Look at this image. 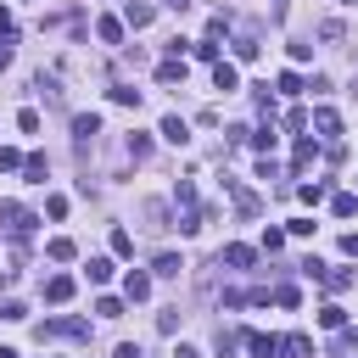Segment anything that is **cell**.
<instances>
[{
	"mask_svg": "<svg viewBox=\"0 0 358 358\" xmlns=\"http://www.w3.org/2000/svg\"><path fill=\"white\" fill-rule=\"evenodd\" d=\"M96 313H101V319H118L123 302H118V297H101V302H96Z\"/></svg>",
	"mask_w": 358,
	"mask_h": 358,
	"instance_id": "obj_31",
	"label": "cell"
},
{
	"mask_svg": "<svg viewBox=\"0 0 358 358\" xmlns=\"http://www.w3.org/2000/svg\"><path fill=\"white\" fill-rule=\"evenodd\" d=\"M280 358H313V336H280Z\"/></svg>",
	"mask_w": 358,
	"mask_h": 358,
	"instance_id": "obj_5",
	"label": "cell"
},
{
	"mask_svg": "<svg viewBox=\"0 0 358 358\" xmlns=\"http://www.w3.org/2000/svg\"><path fill=\"white\" fill-rule=\"evenodd\" d=\"M319 325H325V330H341V325H347V308L325 302V308H319Z\"/></svg>",
	"mask_w": 358,
	"mask_h": 358,
	"instance_id": "obj_14",
	"label": "cell"
},
{
	"mask_svg": "<svg viewBox=\"0 0 358 358\" xmlns=\"http://www.w3.org/2000/svg\"><path fill=\"white\" fill-rule=\"evenodd\" d=\"M252 134V146L257 151H275V140H280V134H275V123H263V129H246Z\"/></svg>",
	"mask_w": 358,
	"mask_h": 358,
	"instance_id": "obj_18",
	"label": "cell"
},
{
	"mask_svg": "<svg viewBox=\"0 0 358 358\" xmlns=\"http://www.w3.org/2000/svg\"><path fill=\"white\" fill-rule=\"evenodd\" d=\"M0 67H12V45L6 39H0Z\"/></svg>",
	"mask_w": 358,
	"mask_h": 358,
	"instance_id": "obj_38",
	"label": "cell"
},
{
	"mask_svg": "<svg viewBox=\"0 0 358 358\" xmlns=\"http://www.w3.org/2000/svg\"><path fill=\"white\" fill-rule=\"evenodd\" d=\"M17 129H23V134H39V112L23 107V112H17Z\"/></svg>",
	"mask_w": 358,
	"mask_h": 358,
	"instance_id": "obj_25",
	"label": "cell"
},
{
	"mask_svg": "<svg viewBox=\"0 0 358 358\" xmlns=\"http://www.w3.org/2000/svg\"><path fill=\"white\" fill-rule=\"evenodd\" d=\"M191 51H196L202 62H218V39H196V45H191Z\"/></svg>",
	"mask_w": 358,
	"mask_h": 358,
	"instance_id": "obj_27",
	"label": "cell"
},
{
	"mask_svg": "<svg viewBox=\"0 0 358 358\" xmlns=\"http://www.w3.org/2000/svg\"><path fill=\"white\" fill-rule=\"evenodd\" d=\"M352 6H358V0H352Z\"/></svg>",
	"mask_w": 358,
	"mask_h": 358,
	"instance_id": "obj_40",
	"label": "cell"
},
{
	"mask_svg": "<svg viewBox=\"0 0 358 358\" xmlns=\"http://www.w3.org/2000/svg\"><path fill=\"white\" fill-rule=\"evenodd\" d=\"M112 252L129 257V252H134V235H129V230H112Z\"/></svg>",
	"mask_w": 358,
	"mask_h": 358,
	"instance_id": "obj_26",
	"label": "cell"
},
{
	"mask_svg": "<svg viewBox=\"0 0 358 358\" xmlns=\"http://www.w3.org/2000/svg\"><path fill=\"white\" fill-rule=\"evenodd\" d=\"M313 129H319L325 140H330V134H341V118H336L330 107H313Z\"/></svg>",
	"mask_w": 358,
	"mask_h": 358,
	"instance_id": "obj_10",
	"label": "cell"
},
{
	"mask_svg": "<svg viewBox=\"0 0 358 358\" xmlns=\"http://www.w3.org/2000/svg\"><path fill=\"white\" fill-rule=\"evenodd\" d=\"M157 78H162V84H185V62H179V56H168V62L157 67Z\"/></svg>",
	"mask_w": 358,
	"mask_h": 358,
	"instance_id": "obj_15",
	"label": "cell"
},
{
	"mask_svg": "<svg viewBox=\"0 0 358 358\" xmlns=\"http://www.w3.org/2000/svg\"><path fill=\"white\" fill-rule=\"evenodd\" d=\"M96 39H101V45H118V39H123V17H101V23H96Z\"/></svg>",
	"mask_w": 358,
	"mask_h": 358,
	"instance_id": "obj_12",
	"label": "cell"
},
{
	"mask_svg": "<svg viewBox=\"0 0 358 358\" xmlns=\"http://www.w3.org/2000/svg\"><path fill=\"white\" fill-rule=\"evenodd\" d=\"M275 84H280V96H302V78H297V73H280Z\"/></svg>",
	"mask_w": 358,
	"mask_h": 358,
	"instance_id": "obj_29",
	"label": "cell"
},
{
	"mask_svg": "<svg viewBox=\"0 0 358 358\" xmlns=\"http://www.w3.org/2000/svg\"><path fill=\"white\" fill-rule=\"evenodd\" d=\"M162 140H168V146H185V140H191V123H185V118H162Z\"/></svg>",
	"mask_w": 358,
	"mask_h": 358,
	"instance_id": "obj_8",
	"label": "cell"
},
{
	"mask_svg": "<svg viewBox=\"0 0 358 358\" xmlns=\"http://www.w3.org/2000/svg\"><path fill=\"white\" fill-rule=\"evenodd\" d=\"M112 358H140V341H123V347H118Z\"/></svg>",
	"mask_w": 358,
	"mask_h": 358,
	"instance_id": "obj_35",
	"label": "cell"
},
{
	"mask_svg": "<svg viewBox=\"0 0 358 358\" xmlns=\"http://www.w3.org/2000/svg\"><path fill=\"white\" fill-rule=\"evenodd\" d=\"M112 101H118V107H140V90H129V84H112Z\"/></svg>",
	"mask_w": 358,
	"mask_h": 358,
	"instance_id": "obj_22",
	"label": "cell"
},
{
	"mask_svg": "<svg viewBox=\"0 0 358 358\" xmlns=\"http://www.w3.org/2000/svg\"><path fill=\"white\" fill-rule=\"evenodd\" d=\"M173 202L179 207H196V185H191V179H179V185H173Z\"/></svg>",
	"mask_w": 358,
	"mask_h": 358,
	"instance_id": "obj_24",
	"label": "cell"
},
{
	"mask_svg": "<svg viewBox=\"0 0 358 358\" xmlns=\"http://www.w3.org/2000/svg\"><path fill=\"white\" fill-rule=\"evenodd\" d=\"M12 168H23V157H17L12 146H0V173H12Z\"/></svg>",
	"mask_w": 358,
	"mask_h": 358,
	"instance_id": "obj_33",
	"label": "cell"
},
{
	"mask_svg": "<svg viewBox=\"0 0 358 358\" xmlns=\"http://www.w3.org/2000/svg\"><path fill=\"white\" fill-rule=\"evenodd\" d=\"M73 297V280L67 275H51V280H45V302H67Z\"/></svg>",
	"mask_w": 358,
	"mask_h": 358,
	"instance_id": "obj_11",
	"label": "cell"
},
{
	"mask_svg": "<svg viewBox=\"0 0 358 358\" xmlns=\"http://www.w3.org/2000/svg\"><path fill=\"white\" fill-rule=\"evenodd\" d=\"M235 62H257V39H235Z\"/></svg>",
	"mask_w": 358,
	"mask_h": 358,
	"instance_id": "obj_28",
	"label": "cell"
},
{
	"mask_svg": "<svg viewBox=\"0 0 358 358\" xmlns=\"http://www.w3.org/2000/svg\"><path fill=\"white\" fill-rule=\"evenodd\" d=\"M45 168H51V162H45V157H39V151H34V157H23V173H28V179H34V185H39V179H45Z\"/></svg>",
	"mask_w": 358,
	"mask_h": 358,
	"instance_id": "obj_21",
	"label": "cell"
},
{
	"mask_svg": "<svg viewBox=\"0 0 358 358\" xmlns=\"http://www.w3.org/2000/svg\"><path fill=\"white\" fill-rule=\"evenodd\" d=\"M123 23H129V28H146V23H151V6H134V0H129V6H123Z\"/></svg>",
	"mask_w": 358,
	"mask_h": 358,
	"instance_id": "obj_19",
	"label": "cell"
},
{
	"mask_svg": "<svg viewBox=\"0 0 358 358\" xmlns=\"http://www.w3.org/2000/svg\"><path fill=\"white\" fill-rule=\"evenodd\" d=\"M213 90H224V96H230V90H241V73H235V62H213Z\"/></svg>",
	"mask_w": 358,
	"mask_h": 358,
	"instance_id": "obj_3",
	"label": "cell"
},
{
	"mask_svg": "<svg viewBox=\"0 0 358 358\" xmlns=\"http://www.w3.org/2000/svg\"><path fill=\"white\" fill-rule=\"evenodd\" d=\"M252 246H224V263H230V268H252Z\"/></svg>",
	"mask_w": 358,
	"mask_h": 358,
	"instance_id": "obj_17",
	"label": "cell"
},
{
	"mask_svg": "<svg viewBox=\"0 0 358 358\" xmlns=\"http://www.w3.org/2000/svg\"><path fill=\"white\" fill-rule=\"evenodd\" d=\"M173 358H202V352H196L191 341H179V347H173Z\"/></svg>",
	"mask_w": 358,
	"mask_h": 358,
	"instance_id": "obj_36",
	"label": "cell"
},
{
	"mask_svg": "<svg viewBox=\"0 0 358 358\" xmlns=\"http://www.w3.org/2000/svg\"><path fill=\"white\" fill-rule=\"evenodd\" d=\"M0 34H12V12L6 6H0Z\"/></svg>",
	"mask_w": 358,
	"mask_h": 358,
	"instance_id": "obj_39",
	"label": "cell"
},
{
	"mask_svg": "<svg viewBox=\"0 0 358 358\" xmlns=\"http://www.w3.org/2000/svg\"><path fill=\"white\" fill-rule=\"evenodd\" d=\"M341 252H347V257H358V235H341Z\"/></svg>",
	"mask_w": 358,
	"mask_h": 358,
	"instance_id": "obj_37",
	"label": "cell"
},
{
	"mask_svg": "<svg viewBox=\"0 0 358 358\" xmlns=\"http://www.w3.org/2000/svg\"><path fill=\"white\" fill-rule=\"evenodd\" d=\"M224 191H230V196H235V207H241V218H257V207H263V202H257V191H246V185H241V179H230V173H224Z\"/></svg>",
	"mask_w": 358,
	"mask_h": 358,
	"instance_id": "obj_2",
	"label": "cell"
},
{
	"mask_svg": "<svg viewBox=\"0 0 358 358\" xmlns=\"http://www.w3.org/2000/svg\"><path fill=\"white\" fill-rule=\"evenodd\" d=\"M84 275L96 280V286H107V280H112V257H90V263H84Z\"/></svg>",
	"mask_w": 358,
	"mask_h": 358,
	"instance_id": "obj_13",
	"label": "cell"
},
{
	"mask_svg": "<svg viewBox=\"0 0 358 358\" xmlns=\"http://www.w3.org/2000/svg\"><path fill=\"white\" fill-rule=\"evenodd\" d=\"M151 268H157L162 280H179V268H185V257H179V252H157V263H151Z\"/></svg>",
	"mask_w": 358,
	"mask_h": 358,
	"instance_id": "obj_9",
	"label": "cell"
},
{
	"mask_svg": "<svg viewBox=\"0 0 358 358\" xmlns=\"http://www.w3.org/2000/svg\"><path fill=\"white\" fill-rule=\"evenodd\" d=\"M313 157H319V146H313V140H297V168H308Z\"/></svg>",
	"mask_w": 358,
	"mask_h": 358,
	"instance_id": "obj_32",
	"label": "cell"
},
{
	"mask_svg": "<svg viewBox=\"0 0 358 358\" xmlns=\"http://www.w3.org/2000/svg\"><path fill=\"white\" fill-rule=\"evenodd\" d=\"M73 252H78V246H73L67 235H56V241H45V257H56V263H67Z\"/></svg>",
	"mask_w": 358,
	"mask_h": 358,
	"instance_id": "obj_16",
	"label": "cell"
},
{
	"mask_svg": "<svg viewBox=\"0 0 358 358\" xmlns=\"http://www.w3.org/2000/svg\"><path fill=\"white\" fill-rule=\"evenodd\" d=\"M129 157H134V162L151 157V140H146V134H129Z\"/></svg>",
	"mask_w": 358,
	"mask_h": 358,
	"instance_id": "obj_23",
	"label": "cell"
},
{
	"mask_svg": "<svg viewBox=\"0 0 358 358\" xmlns=\"http://www.w3.org/2000/svg\"><path fill=\"white\" fill-rule=\"evenodd\" d=\"M0 230H6L12 241H28V230H34V213H23L17 202H0Z\"/></svg>",
	"mask_w": 358,
	"mask_h": 358,
	"instance_id": "obj_1",
	"label": "cell"
},
{
	"mask_svg": "<svg viewBox=\"0 0 358 358\" xmlns=\"http://www.w3.org/2000/svg\"><path fill=\"white\" fill-rule=\"evenodd\" d=\"M275 302H280V308H297L302 297H297V286H280V291H275Z\"/></svg>",
	"mask_w": 358,
	"mask_h": 358,
	"instance_id": "obj_34",
	"label": "cell"
},
{
	"mask_svg": "<svg viewBox=\"0 0 358 358\" xmlns=\"http://www.w3.org/2000/svg\"><path fill=\"white\" fill-rule=\"evenodd\" d=\"M123 297H129V302H146V297H151V275L129 268V280H123Z\"/></svg>",
	"mask_w": 358,
	"mask_h": 358,
	"instance_id": "obj_4",
	"label": "cell"
},
{
	"mask_svg": "<svg viewBox=\"0 0 358 358\" xmlns=\"http://www.w3.org/2000/svg\"><path fill=\"white\" fill-rule=\"evenodd\" d=\"M330 213H336V218H352V213H358V196H347V191L330 196Z\"/></svg>",
	"mask_w": 358,
	"mask_h": 358,
	"instance_id": "obj_20",
	"label": "cell"
},
{
	"mask_svg": "<svg viewBox=\"0 0 358 358\" xmlns=\"http://www.w3.org/2000/svg\"><path fill=\"white\" fill-rule=\"evenodd\" d=\"M246 347H252L257 358H275V352H280V336H263V330H246Z\"/></svg>",
	"mask_w": 358,
	"mask_h": 358,
	"instance_id": "obj_7",
	"label": "cell"
},
{
	"mask_svg": "<svg viewBox=\"0 0 358 358\" xmlns=\"http://www.w3.org/2000/svg\"><path fill=\"white\" fill-rule=\"evenodd\" d=\"M73 134H78V146H90V140L101 134V118H96V112H78V118H73Z\"/></svg>",
	"mask_w": 358,
	"mask_h": 358,
	"instance_id": "obj_6",
	"label": "cell"
},
{
	"mask_svg": "<svg viewBox=\"0 0 358 358\" xmlns=\"http://www.w3.org/2000/svg\"><path fill=\"white\" fill-rule=\"evenodd\" d=\"M297 196H302V202H308V207H319V202H325V196H330V191H325V185H302V191H297Z\"/></svg>",
	"mask_w": 358,
	"mask_h": 358,
	"instance_id": "obj_30",
	"label": "cell"
}]
</instances>
